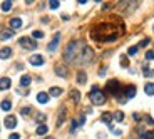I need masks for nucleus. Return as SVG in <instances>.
Wrapping results in <instances>:
<instances>
[{
  "label": "nucleus",
  "mask_w": 154,
  "mask_h": 139,
  "mask_svg": "<svg viewBox=\"0 0 154 139\" xmlns=\"http://www.w3.org/2000/svg\"><path fill=\"white\" fill-rule=\"evenodd\" d=\"M82 42H70V44H67V47H66V52H64V59H66L67 62H72V60H75V57L79 55V52H81V49H82Z\"/></svg>",
  "instance_id": "obj_1"
},
{
  "label": "nucleus",
  "mask_w": 154,
  "mask_h": 139,
  "mask_svg": "<svg viewBox=\"0 0 154 139\" xmlns=\"http://www.w3.org/2000/svg\"><path fill=\"white\" fill-rule=\"evenodd\" d=\"M91 102L92 104H96V106H102L106 102V94L102 92V91L97 87V85H94L92 87V91H91Z\"/></svg>",
  "instance_id": "obj_2"
},
{
  "label": "nucleus",
  "mask_w": 154,
  "mask_h": 139,
  "mask_svg": "<svg viewBox=\"0 0 154 139\" xmlns=\"http://www.w3.org/2000/svg\"><path fill=\"white\" fill-rule=\"evenodd\" d=\"M77 60L81 62V64H89V62L92 60V57H94V50L91 49V47H87V45H84L81 49V52H79V55H77Z\"/></svg>",
  "instance_id": "obj_3"
},
{
  "label": "nucleus",
  "mask_w": 154,
  "mask_h": 139,
  "mask_svg": "<svg viewBox=\"0 0 154 139\" xmlns=\"http://www.w3.org/2000/svg\"><path fill=\"white\" fill-rule=\"evenodd\" d=\"M19 44H20V47H22V49H29V50H35V49H37L35 40H32L30 37H20Z\"/></svg>",
  "instance_id": "obj_4"
},
{
  "label": "nucleus",
  "mask_w": 154,
  "mask_h": 139,
  "mask_svg": "<svg viewBox=\"0 0 154 139\" xmlns=\"http://www.w3.org/2000/svg\"><path fill=\"white\" fill-rule=\"evenodd\" d=\"M106 89H107V92H111L112 96H119L121 92V84L117 81H109L107 84H106Z\"/></svg>",
  "instance_id": "obj_5"
},
{
  "label": "nucleus",
  "mask_w": 154,
  "mask_h": 139,
  "mask_svg": "<svg viewBox=\"0 0 154 139\" xmlns=\"http://www.w3.org/2000/svg\"><path fill=\"white\" fill-rule=\"evenodd\" d=\"M5 128H8V129H14L17 126V117L15 116H7L5 117Z\"/></svg>",
  "instance_id": "obj_6"
},
{
  "label": "nucleus",
  "mask_w": 154,
  "mask_h": 139,
  "mask_svg": "<svg viewBox=\"0 0 154 139\" xmlns=\"http://www.w3.org/2000/svg\"><path fill=\"white\" fill-rule=\"evenodd\" d=\"M29 62H30L32 66H42V64H44L45 60H44V57H42V55L35 54V55H32V57L29 59Z\"/></svg>",
  "instance_id": "obj_7"
},
{
  "label": "nucleus",
  "mask_w": 154,
  "mask_h": 139,
  "mask_svg": "<svg viewBox=\"0 0 154 139\" xmlns=\"http://www.w3.org/2000/svg\"><path fill=\"white\" fill-rule=\"evenodd\" d=\"M134 96H136V87H134V85H127L126 89H124V97L132 99Z\"/></svg>",
  "instance_id": "obj_8"
},
{
  "label": "nucleus",
  "mask_w": 154,
  "mask_h": 139,
  "mask_svg": "<svg viewBox=\"0 0 154 139\" xmlns=\"http://www.w3.org/2000/svg\"><path fill=\"white\" fill-rule=\"evenodd\" d=\"M59 39H60V34H55V35H54V39H52V42H50V44H49V47H47V49H49V52H52V50L57 49Z\"/></svg>",
  "instance_id": "obj_9"
},
{
  "label": "nucleus",
  "mask_w": 154,
  "mask_h": 139,
  "mask_svg": "<svg viewBox=\"0 0 154 139\" xmlns=\"http://www.w3.org/2000/svg\"><path fill=\"white\" fill-rule=\"evenodd\" d=\"M12 55V49L10 47H2V49H0V59H8Z\"/></svg>",
  "instance_id": "obj_10"
},
{
  "label": "nucleus",
  "mask_w": 154,
  "mask_h": 139,
  "mask_svg": "<svg viewBox=\"0 0 154 139\" xmlns=\"http://www.w3.org/2000/svg\"><path fill=\"white\" fill-rule=\"evenodd\" d=\"M10 87V79L8 77H2L0 79V91H7Z\"/></svg>",
  "instance_id": "obj_11"
},
{
  "label": "nucleus",
  "mask_w": 154,
  "mask_h": 139,
  "mask_svg": "<svg viewBox=\"0 0 154 139\" xmlns=\"http://www.w3.org/2000/svg\"><path fill=\"white\" fill-rule=\"evenodd\" d=\"M20 27H22V20H20V19H12L10 20V29L14 32H15L17 29H20Z\"/></svg>",
  "instance_id": "obj_12"
},
{
  "label": "nucleus",
  "mask_w": 154,
  "mask_h": 139,
  "mask_svg": "<svg viewBox=\"0 0 154 139\" xmlns=\"http://www.w3.org/2000/svg\"><path fill=\"white\" fill-rule=\"evenodd\" d=\"M37 100L40 102V104H47V102H49V94L47 92H38L37 94Z\"/></svg>",
  "instance_id": "obj_13"
},
{
  "label": "nucleus",
  "mask_w": 154,
  "mask_h": 139,
  "mask_svg": "<svg viewBox=\"0 0 154 139\" xmlns=\"http://www.w3.org/2000/svg\"><path fill=\"white\" fill-rule=\"evenodd\" d=\"M144 92H146L147 96H154V84L152 82H147V84L144 85Z\"/></svg>",
  "instance_id": "obj_14"
},
{
  "label": "nucleus",
  "mask_w": 154,
  "mask_h": 139,
  "mask_svg": "<svg viewBox=\"0 0 154 139\" xmlns=\"http://www.w3.org/2000/svg\"><path fill=\"white\" fill-rule=\"evenodd\" d=\"M100 119H102V122H106L107 126H111V121H112V114L111 112H104L102 116H100Z\"/></svg>",
  "instance_id": "obj_15"
},
{
  "label": "nucleus",
  "mask_w": 154,
  "mask_h": 139,
  "mask_svg": "<svg viewBox=\"0 0 154 139\" xmlns=\"http://www.w3.org/2000/svg\"><path fill=\"white\" fill-rule=\"evenodd\" d=\"M70 97H72V100L77 104V102L81 100V92H79L77 89H72V91H70Z\"/></svg>",
  "instance_id": "obj_16"
},
{
  "label": "nucleus",
  "mask_w": 154,
  "mask_h": 139,
  "mask_svg": "<svg viewBox=\"0 0 154 139\" xmlns=\"http://www.w3.org/2000/svg\"><path fill=\"white\" fill-rule=\"evenodd\" d=\"M60 94H62L60 87H50V91H49V96H52V97H59Z\"/></svg>",
  "instance_id": "obj_17"
},
{
  "label": "nucleus",
  "mask_w": 154,
  "mask_h": 139,
  "mask_svg": "<svg viewBox=\"0 0 154 139\" xmlns=\"http://www.w3.org/2000/svg\"><path fill=\"white\" fill-rule=\"evenodd\" d=\"M64 119H66V109L62 107L60 109V114H59V117H57V128H60V126H62Z\"/></svg>",
  "instance_id": "obj_18"
},
{
  "label": "nucleus",
  "mask_w": 154,
  "mask_h": 139,
  "mask_svg": "<svg viewBox=\"0 0 154 139\" xmlns=\"http://www.w3.org/2000/svg\"><path fill=\"white\" fill-rule=\"evenodd\" d=\"M55 74H57V76H60V77H67V70H66V67H62V66L55 67Z\"/></svg>",
  "instance_id": "obj_19"
},
{
  "label": "nucleus",
  "mask_w": 154,
  "mask_h": 139,
  "mask_svg": "<svg viewBox=\"0 0 154 139\" xmlns=\"http://www.w3.org/2000/svg\"><path fill=\"white\" fill-rule=\"evenodd\" d=\"M85 81H87V76H85L84 70H81V72L77 74V82L79 84H85Z\"/></svg>",
  "instance_id": "obj_20"
},
{
  "label": "nucleus",
  "mask_w": 154,
  "mask_h": 139,
  "mask_svg": "<svg viewBox=\"0 0 154 139\" xmlns=\"http://www.w3.org/2000/svg\"><path fill=\"white\" fill-rule=\"evenodd\" d=\"M10 37H14V30H4L0 34V39L2 40H7V39H10Z\"/></svg>",
  "instance_id": "obj_21"
},
{
  "label": "nucleus",
  "mask_w": 154,
  "mask_h": 139,
  "mask_svg": "<svg viewBox=\"0 0 154 139\" xmlns=\"http://www.w3.org/2000/svg\"><path fill=\"white\" fill-rule=\"evenodd\" d=\"M47 132H49V128H47L45 124H40V126L37 128V134L38 136H44V134H47Z\"/></svg>",
  "instance_id": "obj_22"
},
{
  "label": "nucleus",
  "mask_w": 154,
  "mask_h": 139,
  "mask_svg": "<svg viewBox=\"0 0 154 139\" xmlns=\"http://www.w3.org/2000/svg\"><path fill=\"white\" fill-rule=\"evenodd\" d=\"M0 107H2V111H10L12 102H10L8 99H5V100H2V104H0Z\"/></svg>",
  "instance_id": "obj_23"
},
{
  "label": "nucleus",
  "mask_w": 154,
  "mask_h": 139,
  "mask_svg": "<svg viewBox=\"0 0 154 139\" xmlns=\"http://www.w3.org/2000/svg\"><path fill=\"white\" fill-rule=\"evenodd\" d=\"M29 84H30V77H29V76H22V77H20V85H22V87H27Z\"/></svg>",
  "instance_id": "obj_24"
},
{
  "label": "nucleus",
  "mask_w": 154,
  "mask_h": 139,
  "mask_svg": "<svg viewBox=\"0 0 154 139\" xmlns=\"http://www.w3.org/2000/svg\"><path fill=\"white\" fill-rule=\"evenodd\" d=\"M12 8V2L10 0H5V2H2V10L4 12H8Z\"/></svg>",
  "instance_id": "obj_25"
},
{
  "label": "nucleus",
  "mask_w": 154,
  "mask_h": 139,
  "mask_svg": "<svg viewBox=\"0 0 154 139\" xmlns=\"http://www.w3.org/2000/svg\"><path fill=\"white\" fill-rule=\"evenodd\" d=\"M114 119L117 121V122H121V121L124 119V112L122 111H116L114 112Z\"/></svg>",
  "instance_id": "obj_26"
},
{
  "label": "nucleus",
  "mask_w": 154,
  "mask_h": 139,
  "mask_svg": "<svg viewBox=\"0 0 154 139\" xmlns=\"http://www.w3.org/2000/svg\"><path fill=\"white\" fill-rule=\"evenodd\" d=\"M32 37H34V39H42L44 32L42 30H34V32H32Z\"/></svg>",
  "instance_id": "obj_27"
},
{
  "label": "nucleus",
  "mask_w": 154,
  "mask_h": 139,
  "mask_svg": "<svg viewBox=\"0 0 154 139\" xmlns=\"http://www.w3.org/2000/svg\"><path fill=\"white\" fill-rule=\"evenodd\" d=\"M59 5H60L59 0H50V2H49V7L50 8H59Z\"/></svg>",
  "instance_id": "obj_28"
},
{
  "label": "nucleus",
  "mask_w": 154,
  "mask_h": 139,
  "mask_svg": "<svg viewBox=\"0 0 154 139\" xmlns=\"http://www.w3.org/2000/svg\"><path fill=\"white\" fill-rule=\"evenodd\" d=\"M141 139H154V134L152 132H143V134H141Z\"/></svg>",
  "instance_id": "obj_29"
},
{
  "label": "nucleus",
  "mask_w": 154,
  "mask_h": 139,
  "mask_svg": "<svg viewBox=\"0 0 154 139\" xmlns=\"http://www.w3.org/2000/svg\"><path fill=\"white\" fill-rule=\"evenodd\" d=\"M121 66H122V67H127V66H129V60H127L126 55H121Z\"/></svg>",
  "instance_id": "obj_30"
},
{
  "label": "nucleus",
  "mask_w": 154,
  "mask_h": 139,
  "mask_svg": "<svg viewBox=\"0 0 154 139\" xmlns=\"http://www.w3.org/2000/svg\"><path fill=\"white\" fill-rule=\"evenodd\" d=\"M146 59H147V60H154V50H147V52H146Z\"/></svg>",
  "instance_id": "obj_31"
},
{
  "label": "nucleus",
  "mask_w": 154,
  "mask_h": 139,
  "mask_svg": "<svg viewBox=\"0 0 154 139\" xmlns=\"http://www.w3.org/2000/svg\"><path fill=\"white\" fill-rule=\"evenodd\" d=\"M136 52H137V47H129V50H127V54H129V55H134L136 54Z\"/></svg>",
  "instance_id": "obj_32"
},
{
  "label": "nucleus",
  "mask_w": 154,
  "mask_h": 139,
  "mask_svg": "<svg viewBox=\"0 0 154 139\" xmlns=\"http://www.w3.org/2000/svg\"><path fill=\"white\" fill-rule=\"evenodd\" d=\"M30 111H32L30 107H23L20 112H22V116H29V114H30Z\"/></svg>",
  "instance_id": "obj_33"
},
{
  "label": "nucleus",
  "mask_w": 154,
  "mask_h": 139,
  "mask_svg": "<svg viewBox=\"0 0 154 139\" xmlns=\"http://www.w3.org/2000/svg\"><path fill=\"white\" fill-rule=\"evenodd\" d=\"M35 119H37L38 122H42V121H45V114H37V116H35Z\"/></svg>",
  "instance_id": "obj_34"
},
{
  "label": "nucleus",
  "mask_w": 154,
  "mask_h": 139,
  "mask_svg": "<svg viewBox=\"0 0 154 139\" xmlns=\"http://www.w3.org/2000/svg\"><path fill=\"white\" fill-rule=\"evenodd\" d=\"M85 122V116L84 114H81V116H79V121H77V124H84Z\"/></svg>",
  "instance_id": "obj_35"
},
{
  "label": "nucleus",
  "mask_w": 154,
  "mask_h": 139,
  "mask_svg": "<svg viewBox=\"0 0 154 139\" xmlns=\"http://www.w3.org/2000/svg\"><path fill=\"white\" fill-rule=\"evenodd\" d=\"M77 126H79V124H77V121H72V124H70V131H75Z\"/></svg>",
  "instance_id": "obj_36"
},
{
  "label": "nucleus",
  "mask_w": 154,
  "mask_h": 139,
  "mask_svg": "<svg viewBox=\"0 0 154 139\" xmlns=\"http://www.w3.org/2000/svg\"><path fill=\"white\" fill-rule=\"evenodd\" d=\"M146 121H147V122L151 124V126H154V119H152V117H151V116H146Z\"/></svg>",
  "instance_id": "obj_37"
},
{
  "label": "nucleus",
  "mask_w": 154,
  "mask_h": 139,
  "mask_svg": "<svg viewBox=\"0 0 154 139\" xmlns=\"http://www.w3.org/2000/svg\"><path fill=\"white\" fill-rule=\"evenodd\" d=\"M147 44H149V39H144V40H143V42L139 44V45H141V47H146V45H147Z\"/></svg>",
  "instance_id": "obj_38"
},
{
  "label": "nucleus",
  "mask_w": 154,
  "mask_h": 139,
  "mask_svg": "<svg viewBox=\"0 0 154 139\" xmlns=\"http://www.w3.org/2000/svg\"><path fill=\"white\" fill-rule=\"evenodd\" d=\"M8 139H20V136L14 132V134H10V136H8Z\"/></svg>",
  "instance_id": "obj_39"
},
{
  "label": "nucleus",
  "mask_w": 154,
  "mask_h": 139,
  "mask_svg": "<svg viewBox=\"0 0 154 139\" xmlns=\"http://www.w3.org/2000/svg\"><path fill=\"white\" fill-rule=\"evenodd\" d=\"M144 76H146V77H149V76H151V70L147 69V67H144Z\"/></svg>",
  "instance_id": "obj_40"
},
{
  "label": "nucleus",
  "mask_w": 154,
  "mask_h": 139,
  "mask_svg": "<svg viewBox=\"0 0 154 139\" xmlns=\"http://www.w3.org/2000/svg\"><path fill=\"white\" fill-rule=\"evenodd\" d=\"M45 139H54V137H45Z\"/></svg>",
  "instance_id": "obj_41"
}]
</instances>
